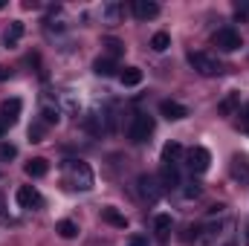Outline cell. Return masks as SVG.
I'll list each match as a JSON object with an SVG mask.
<instances>
[{
    "mask_svg": "<svg viewBox=\"0 0 249 246\" xmlns=\"http://www.w3.org/2000/svg\"><path fill=\"white\" fill-rule=\"evenodd\" d=\"M18 157V148L12 145V142H3L0 145V162H9V159H15Z\"/></svg>",
    "mask_w": 249,
    "mask_h": 246,
    "instance_id": "cell-28",
    "label": "cell"
},
{
    "mask_svg": "<svg viewBox=\"0 0 249 246\" xmlns=\"http://www.w3.org/2000/svg\"><path fill=\"white\" fill-rule=\"evenodd\" d=\"M119 81H122L124 87H136L142 81V70L139 67H124L122 72H119Z\"/></svg>",
    "mask_w": 249,
    "mask_h": 246,
    "instance_id": "cell-18",
    "label": "cell"
},
{
    "mask_svg": "<svg viewBox=\"0 0 249 246\" xmlns=\"http://www.w3.org/2000/svg\"><path fill=\"white\" fill-rule=\"evenodd\" d=\"M171 47V38H168V32H157L154 38H151V50H157V53H165Z\"/></svg>",
    "mask_w": 249,
    "mask_h": 246,
    "instance_id": "cell-26",
    "label": "cell"
},
{
    "mask_svg": "<svg viewBox=\"0 0 249 246\" xmlns=\"http://www.w3.org/2000/svg\"><path fill=\"white\" fill-rule=\"evenodd\" d=\"M102 220L110 223V226H116V229H124V226H127V217H124L119 209H113V206H107V209L102 211Z\"/></svg>",
    "mask_w": 249,
    "mask_h": 246,
    "instance_id": "cell-17",
    "label": "cell"
},
{
    "mask_svg": "<svg viewBox=\"0 0 249 246\" xmlns=\"http://www.w3.org/2000/svg\"><path fill=\"white\" fill-rule=\"evenodd\" d=\"M244 241H247V246H249V226H247V235H244Z\"/></svg>",
    "mask_w": 249,
    "mask_h": 246,
    "instance_id": "cell-36",
    "label": "cell"
},
{
    "mask_svg": "<svg viewBox=\"0 0 249 246\" xmlns=\"http://www.w3.org/2000/svg\"><path fill=\"white\" fill-rule=\"evenodd\" d=\"M244 127L249 130V105H247V110H244Z\"/></svg>",
    "mask_w": 249,
    "mask_h": 246,
    "instance_id": "cell-34",
    "label": "cell"
},
{
    "mask_svg": "<svg viewBox=\"0 0 249 246\" xmlns=\"http://www.w3.org/2000/svg\"><path fill=\"white\" fill-rule=\"evenodd\" d=\"M160 183L165 185V188H177V185H180V174H177V168H174V165H165Z\"/></svg>",
    "mask_w": 249,
    "mask_h": 246,
    "instance_id": "cell-22",
    "label": "cell"
},
{
    "mask_svg": "<svg viewBox=\"0 0 249 246\" xmlns=\"http://www.w3.org/2000/svg\"><path fill=\"white\" fill-rule=\"evenodd\" d=\"M127 246H148V241H145L142 235H133V238L127 241Z\"/></svg>",
    "mask_w": 249,
    "mask_h": 246,
    "instance_id": "cell-30",
    "label": "cell"
},
{
    "mask_svg": "<svg viewBox=\"0 0 249 246\" xmlns=\"http://www.w3.org/2000/svg\"><path fill=\"white\" fill-rule=\"evenodd\" d=\"M183 159V145L180 142H168L165 148H162V162L165 165H177Z\"/></svg>",
    "mask_w": 249,
    "mask_h": 246,
    "instance_id": "cell-15",
    "label": "cell"
},
{
    "mask_svg": "<svg viewBox=\"0 0 249 246\" xmlns=\"http://www.w3.org/2000/svg\"><path fill=\"white\" fill-rule=\"evenodd\" d=\"M154 133V119L148 116V113H136L133 119H130V124H127V136H130V142H145L148 136Z\"/></svg>",
    "mask_w": 249,
    "mask_h": 246,
    "instance_id": "cell-4",
    "label": "cell"
},
{
    "mask_svg": "<svg viewBox=\"0 0 249 246\" xmlns=\"http://www.w3.org/2000/svg\"><path fill=\"white\" fill-rule=\"evenodd\" d=\"M154 229H157L160 238H165V235L171 232V214H157V217H154Z\"/></svg>",
    "mask_w": 249,
    "mask_h": 246,
    "instance_id": "cell-25",
    "label": "cell"
},
{
    "mask_svg": "<svg viewBox=\"0 0 249 246\" xmlns=\"http://www.w3.org/2000/svg\"><path fill=\"white\" fill-rule=\"evenodd\" d=\"M20 38H23V23H20V20H12V26H9V32H6V44L15 47Z\"/></svg>",
    "mask_w": 249,
    "mask_h": 246,
    "instance_id": "cell-24",
    "label": "cell"
},
{
    "mask_svg": "<svg viewBox=\"0 0 249 246\" xmlns=\"http://www.w3.org/2000/svg\"><path fill=\"white\" fill-rule=\"evenodd\" d=\"M55 232L61 235L64 241H72V238H78V223H75V220H61V223L55 226Z\"/></svg>",
    "mask_w": 249,
    "mask_h": 246,
    "instance_id": "cell-20",
    "label": "cell"
},
{
    "mask_svg": "<svg viewBox=\"0 0 249 246\" xmlns=\"http://www.w3.org/2000/svg\"><path fill=\"white\" fill-rule=\"evenodd\" d=\"M84 127H87L90 133L99 136V133L105 130V116H102V113H90V116H84Z\"/></svg>",
    "mask_w": 249,
    "mask_h": 246,
    "instance_id": "cell-21",
    "label": "cell"
},
{
    "mask_svg": "<svg viewBox=\"0 0 249 246\" xmlns=\"http://www.w3.org/2000/svg\"><path fill=\"white\" fill-rule=\"evenodd\" d=\"M139 194H142V200L157 203L160 194H162V183H160L157 177H151V174H142V177H139Z\"/></svg>",
    "mask_w": 249,
    "mask_h": 246,
    "instance_id": "cell-8",
    "label": "cell"
},
{
    "mask_svg": "<svg viewBox=\"0 0 249 246\" xmlns=\"http://www.w3.org/2000/svg\"><path fill=\"white\" fill-rule=\"evenodd\" d=\"M160 113H162L168 122H180V119H186L188 116V107L186 105H180V102L165 99V102H160Z\"/></svg>",
    "mask_w": 249,
    "mask_h": 246,
    "instance_id": "cell-10",
    "label": "cell"
},
{
    "mask_svg": "<svg viewBox=\"0 0 249 246\" xmlns=\"http://www.w3.org/2000/svg\"><path fill=\"white\" fill-rule=\"evenodd\" d=\"M44 127H47L44 122H35L29 127V139H32V142H41V139H44Z\"/></svg>",
    "mask_w": 249,
    "mask_h": 246,
    "instance_id": "cell-29",
    "label": "cell"
},
{
    "mask_svg": "<svg viewBox=\"0 0 249 246\" xmlns=\"http://www.w3.org/2000/svg\"><path fill=\"white\" fill-rule=\"evenodd\" d=\"M61 180L67 188H72V191H90L93 188V171H90V165L87 162H81V159H67L61 168Z\"/></svg>",
    "mask_w": 249,
    "mask_h": 246,
    "instance_id": "cell-1",
    "label": "cell"
},
{
    "mask_svg": "<svg viewBox=\"0 0 249 246\" xmlns=\"http://www.w3.org/2000/svg\"><path fill=\"white\" fill-rule=\"evenodd\" d=\"M186 162H188V168H191L194 174H203V171H209V165H212V154H209V148L194 145V148H188Z\"/></svg>",
    "mask_w": 249,
    "mask_h": 246,
    "instance_id": "cell-6",
    "label": "cell"
},
{
    "mask_svg": "<svg viewBox=\"0 0 249 246\" xmlns=\"http://www.w3.org/2000/svg\"><path fill=\"white\" fill-rule=\"evenodd\" d=\"M9 75H12V70H9V67H0V81H6Z\"/></svg>",
    "mask_w": 249,
    "mask_h": 246,
    "instance_id": "cell-33",
    "label": "cell"
},
{
    "mask_svg": "<svg viewBox=\"0 0 249 246\" xmlns=\"http://www.w3.org/2000/svg\"><path fill=\"white\" fill-rule=\"evenodd\" d=\"M197 194H200V185H197V183H191V185L186 188V197L191 200V197H197Z\"/></svg>",
    "mask_w": 249,
    "mask_h": 246,
    "instance_id": "cell-31",
    "label": "cell"
},
{
    "mask_svg": "<svg viewBox=\"0 0 249 246\" xmlns=\"http://www.w3.org/2000/svg\"><path fill=\"white\" fill-rule=\"evenodd\" d=\"M6 127H9V124H6V122H3V119H0V136L6 133Z\"/></svg>",
    "mask_w": 249,
    "mask_h": 246,
    "instance_id": "cell-35",
    "label": "cell"
},
{
    "mask_svg": "<svg viewBox=\"0 0 249 246\" xmlns=\"http://www.w3.org/2000/svg\"><path fill=\"white\" fill-rule=\"evenodd\" d=\"M0 223H9V217H6V203H3V194H0Z\"/></svg>",
    "mask_w": 249,
    "mask_h": 246,
    "instance_id": "cell-32",
    "label": "cell"
},
{
    "mask_svg": "<svg viewBox=\"0 0 249 246\" xmlns=\"http://www.w3.org/2000/svg\"><path fill=\"white\" fill-rule=\"evenodd\" d=\"M61 119V105L53 99V96H44V102H41V122L44 124H58Z\"/></svg>",
    "mask_w": 249,
    "mask_h": 246,
    "instance_id": "cell-9",
    "label": "cell"
},
{
    "mask_svg": "<svg viewBox=\"0 0 249 246\" xmlns=\"http://www.w3.org/2000/svg\"><path fill=\"white\" fill-rule=\"evenodd\" d=\"M130 9H133V15L139 20H154L160 15V3H154V0H133Z\"/></svg>",
    "mask_w": 249,
    "mask_h": 246,
    "instance_id": "cell-11",
    "label": "cell"
},
{
    "mask_svg": "<svg viewBox=\"0 0 249 246\" xmlns=\"http://www.w3.org/2000/svg\"><path fill=\"white\" fill-rule=\"evenodd\" d=\"M47 171H50V162H47L44 157H35V159H29V162H26V174H29L32 180L47 177Z\"/></svg>",
    "mask_w": 249,
    "mask_h": 246,
    "instance_id": "cell-16",
    "label": "cell"
},
{
    "mask_svg": "<svg viewBox=\"0 0 249 246\" xmlns=\"http://www.w3.org/2000/svg\"><path fill=\"white\" fill-rule=\"evenodd\" d=\"M93 72L107 78V75H113V72H116V67H113L110 58H96V61H93Z\"/></svg>",
    "mask_w": 249,
    "mask_h": 246,
    "instance_id": "cell-23",
    "label": "cell"
},
{
    "mask_svg": "<svg viewBox=\"0 0 249 246\" xmlns=\"http://www.w3.org/2000/svg\"><path fill=\"white\" fill-rule=\"evenodd\" d=\"M229 229H232L229 220H223L217 226H203L197 235V246H226L229 244Z\"/></svg>",
    "mask_w": 249,
    "mask_h": 246,
    "instance_id": "cell-2",
    "label": "cell"
},
{
    "mask_svg": "<svg viewBox=\"0 0 249 246\" xmlns=\"http://www.w3.org/2000/svg\"><path fill=\"white\" fill-rule=\"evenodd\" d=\"M122 15H124V6L116 3V0H110V3L102 6V20H105V23H119Z\"/></svg>",
    "mask_w": 249,
    "mask_h": 246,
    "instance_id": "cell-14",
    "label": "cell"
},
{
    "mask_svg": "<svg viewBox=\"0 0 249 246\" xmlns=\"http://www.w3.org/2000/svg\"><path fill=\"white\" fill-rule=\"evenodd\" d=\"M238 105H241V93H229V96L217 105V113H220V116H232Z\"/></svg>",
    "mask_w": 249,
    "mask_h": 246,
    "instance_id": "cell-19",
    "label": "cell"
},
{
    "mask_svg": "<svg viewBox=\"0 0 249 246\" xmlns=\"http://www.w3.org/2000/svg\"><path fill=\"white\" fill-rule=\"evenodd\" d=\"M18 206L26 209V211H35V209H44V194L35 188V185H20L18 194H15Z\"/></svg>",
    "mask_w": 249,
    "mask_h": 246,
    "instance_id": "cell-5",
    "label": "cell"
},
{
    "mask_svg": "<svg viewBox=\"0 0 249 246\" xmlns=\"http://www.w3.org/2000/svg\"><path fill=\"white\" fill-rule=\"evenodd\" d=\"M20 107H23L20 99H9V102H3V105H0V119H3L6 124H15L18 122V116H20Z\"/></svg>",
    "mask_w": 249,
    "mask_h": 246,
    "instance_id": "cell-12",
    "label": "cell"
},
{
    "mask_svg": "<svg viewBox=\"0 0 249 246\" xmlns=\"http://www.w3.org/2000/svg\"><path fill=\"white\" fill-rule=\"evenodd\" d=\"M105 47H107V58H110V61H113V58H119V55L124 53V47L116 41V38H107V41H105Z\"/></svg>",
    "mask_w": 249,
    "mask_h": 246,
    "instance_id": "cell-27",
    "label": "cell"
},
{
    "mask_svg": "<svg viewBox=\"0 0 249 246\" xmlns=\"http://www.w3.org/2000/svg\"><path fill=\"white\" fill-rule=\"evenodd\" d=\"M214 47L223 50V53H235V50H241V32L232 29V26L217 29V32H214Z\"/></svg>",
    "mask_w": 249,
    "mask_h": 246,
    "instance_id": "cell-7",
    "label": "cell"
},
{
    "mask_svg": "<svg viewBox=\"0 0 249 246\" xmlns=\"http://www.w3.org/2000/svg\"><path fill=\"white\" fill-rule=\"evenodd\" d=\"M232 180L235 183H241V185H249V162L244 159V157H235L232 159Z\"/></svg>",
    "mask_w": 249,
    "mask_h": 246,
    "instance_id": "cell-13",
    "label": "cell"
},
{
    "mask_svg": "<svg viewBox=\"0 0 249 246\" xmlns=\"http://www.w3.org/2000/svg\"><path fill=\"white\" fill-rule=\"evenodd\" d=\"M188 64H191L200 75H206V78L223 72V64L217 61L214 55H209V53H188Z\"/></svg>",
    "mask_w": 249,
    "mask_h": 246,
    "instance_id": "cell-3",
    "label": "cell"
}]
</instances>
